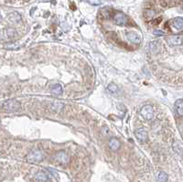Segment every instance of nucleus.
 <instances>
[{
    "label": "nucleus",
    "mask_w": 183,
    "mask_h": 182,
    "mask_svg": "<svg viewBox=\"0 0 183 182\" xmlns=\"http://www.w3.org/2000/svg\"><path fill=\"white\" fill-rule=\"evenodd\" d=\"M21 107V104L17 100H8L2 104V110L7 113H13L18 111Z\"/></svg>",
    "instance_id": "nucleus-1"
},
{
    "label": "nucleus",
    "mask_w": 183,
    "mask_h": 182,
    "mask_svg": "<svg viewBox=\"0 0 183 182\" xmlns=\"http://www.w3.org/2000/svg\"><path fill=\"white\" fill-rule=\"evenodd\" d=\"M26 159L27 162H30V163H38L42 161L43 155L40 150H32L27 155Z\"/></svg>",
    "instance_id": "nucleus-2"
},
{
    "label": "nucleus",
    "mask_w": 183,
    "mask_h": 182,
    "mask_svg": "<svg viewBox=\"0 0 183 182\" xmlns=\"http://www.w3.org/2000/svg\"><path fill=\"white\" fill-rule=\"evenodd\" d=\"M140 113H141L142 117L145 120H151L154 117V109L151 105L148 104L142 107Z\"/></svg>",
    "instance_id": "nucleus-3"
},
{
    "label": "nucleus",
    "mask_w": 183,
    "mask_h": 182,
    "mask_svg": "<svg viewBox=\"0 0 183 182\" xmlns=\"http://www.w3.org/2000/svg\"><path fill=\"white\" fill-rule=\"evenodd\" d=\"M135 136H136L137 139L141 143L147 142L148 138V134L147 130L143 129V128H138L135 131Z\"/></svg>",
    "instance_id": "nucleus-4"
},
{
    "label": "nucleus",
    "mask_w": 183,
    "mask_h": 182,
    "mask_svg": "<svg viewBox=\"0 0 183 182\" xmlns=\"http://www.w3.org/2000/svg\"><path fill=\"white\" fill-rule=\"evenodd\" d=\"M170 26H171V28L175 32L181 31L182 28H183V20H182V17H176V18H174V20H172L171 22H170Z\"/></svg>",
    "instance_id": "nucleus-5"
},
{
    "label": "nucleus",
    "mask_w": 183,
    "mask_h": 182,
    "mask_svg": "<svg viewBox=\"0 0 183 182\" xmlns=\"http://www.w3.org/2000/svg\"><path fill=\"white\" fill-rule=\"evenodd\" d=\"M114 21L117 26H124L127 24V16L124 15L122 12H117L115 13V15L114 16Z\"/></svg>",
    "instance_id": "nucleus-6"
},
{
    "label": "nucleus",
    "mask_w": 183,
    "mask_h": 182,
    "mask_svg": "<svg viewBox=\"0 0 183 182\" xmlns=\"http://www.w3.org/2000/svg\"><path fill=\"white\" fill-rule=\"evenodd\" d=\"M168 43L171 46H179L183 42V35H173L168 38Z\"/></svg>",
    "instance_id": "nucleus-7"
},
{
    "label": "nucleus",
    "mask_w": 183,
    "mask_h": 182,
    "mask_svg": "<svg viewBox=\"0 0 183 182\" xmlns=\"http://www.w3.org/2000/svg\"><path fill=\"white\" fill-rule=\"evenodd\" d=\"M127 40L134 43V44H139L141 42V37L140 35L137 32V31H129L127 34Z\"/></svg>",
    "instance_id": "nucleus-8"
},
{
    "label": "nucleus",
    "mask_w": 183,
    "mask_h": 182,
    "mask_svg": "<svg viewBox=\"0 0 183 182\" xmlns=\"http://www.w3.org/2000/svg\"><path fill=\"white\" fill-rule=\"evenodd\" d=\"M54 158L59 162V163H61V164H62V165H65V164H67V163L69 162V156L66 154L65 152H63V151H61V152H58L57 154L55 155V157H54Z\"/></svg>",
    "instance_id": "nucleus-9"
},
{
    "label": "nucleus",
    "mask_w": 183,
    "mask_h": 182,
    "mask_svg": "<svg viewBox=\"0 0 183 182\" xmlns=\"http://www.w3.org/2000/svg\"><path fill=\"white\" fill-rule=\"evenodd\" d=\"M149 49L153 54H157L158 52H159V51L161 49V45L158 41H152L149 44Z\"/></svg>",
    "instance_id": "nucleus-10"
},
{
    "label": "nucleus",
    "mask_w": 183,
    "mask_h": 182,
    "mask_svg": "<svg viewBox=\"0 0 183 182\" xmlns=\"http://www.w3.org/2000/svg\"><path fill=\"white\" fill-rule=\"evenodd\" d=\"M120 142L116 139V138H112L109 141V147L114 150V151H116L120 148Z\"/></svg>",
    "instance_id": "nucleus-11"
},
{
    "label": "nucleus",
    "mask_w": 183,
    "mask_h": 182,
    "mask_svg": "<svg viewBox=\"0 0 183 182\" xmlns=\"http://www.w3.org/2000/svg\"><path fill=\"white\" fill-rule=\"evenodd\" d=\"M175 109H176V111L179 116H183V101H182V99L177 100V102L175 103Z\"/></svg>",
    "instance_id": "nucleus-12"
},
{
    "label": "nucleus",
    "mask_w": 183,
    "mask_h": 182,
    "mask_svg": "<svg viewBox=\"0 0 183 182\" xmlns=\"http://www.w3.org/2000/svg\"><path fill=\"white\" fill-rule=\"evenodd\" d=\"M8 20L10 21H12V22H14V23H17V22H19L21 20V17L18 13L13 12V13H10L8 15Z\"/></svg>",
    "instance_id": "nucleus-13"
},
{
    "label": "nucleus",
    "mask_w": 183,
    "mask_h": 182,
    "mask_svg": "<svg viewBox=\"0 0 183 182\" xmlns=\"http://www.w3.org/2000/svg\"><path fill=\"white\" fill-rule=\"evenodd\" d=\"M35 178L38 181L45 182V181L49 180V176H48L45 172H38V173L35 175Z\"/></svg>",
    "instance_id": "nucleus-14"
},
{
    "label": "nucleus",
    "mask_w": 183,
    "mask_h": 182,
    "mask_svg": "<svg viewBox=\"0 0 183 182\" xmlns=\"http://www.w3.org/2000/svg\"><path fill=\"white\" fill-rule=\"evenodd\" d=\"M51 92L55 95H61L62 93V87L61 84H54L51 87Z\"/></svg>",
    "instance_id": "nucleus-15"
},
{
    "label": "nucleus",
    "mask_w": 183,
    "mask_h": 182,
    "mask_svg": "<svg viewBox=\"0 0 183 182\" xmlns=\"http://www.w3.org/2000/svg\"><path fill=\"white\" fill-rule=\"evenodd\" d=\"M158 180L159 182H167L168 179H169V176L167 173H165V172H163V171H159L158 173Z\"/></svg>",
    "instance_id": "nucleus-16"
},
{
    "label": "nucleus",
    "mask_w": 183,
    "mask_h": 182,
    "mask_svg": "<svg viewBox=\"0 0 183 182\" xmlns=\"http://www.w3.org/2000/svg\"><path fill=\"white\" fill-rule=\"evenodd\" d=\"M173 147H174V150L177 153H179V155L182 154V144L180 141H178V140L175 141L174 144H173Z\"/></svg>",
    "instance_id": "nucleus-17"
},
{
    "label": "nucleus",
    "mask_w": 183,
    "mask_h": 182,
    "mask_svg": "<svg viewBox=\"0 0 183 182\" xmlns=\"http://www.w3.org/2000/svg\"><path fill=\"white\" fill-rule=\"evenodd\" d=\"M63 107V104L60 102H55L51 104V109L56 112H61Z\"/></svg>",
    "instance_id": "nucleus-18"
},
{
    "label": "nucleus",
    "mask_w": 183,
    "mask_h": 182,
    "mask_svg": "<svg viewBox=\"0 0 183 182\" xmlns=\"http://www.w3.org/2000/svg\"><path fill=\"white\" fill-rule=\"evenodd\" d=\"M107 90H108L111 93H116L117 91H118V87H117L116 84L110 83V84L107 86Z\"/></svg>",
    "instance_id": "nucleus-19"
},
{
    "label": "nucleus",
    "mask_w": 183,
    "mask_h": 182,
    "mask_svg": "<svg viewBox=\"0 0 183 182\" xmlns=\"http://www.w3.org/2000/svg\"><path fill=\"white\" fill-rule=\"evenodd\" d=\"M7 36L8 37H14L15 35H16V31L13 30V28H7Z\"/></svg>",
    "instance_id": "nucleus-20"
},
{
    "label": "nucleus",
    "mask_w": 183,
    "mask_h": 182,
    "mask_svg": "<svg viewBox=\"0 0 183 182\" xmlns=\"http://www.w3.org/2000/svg\"><path fill=\"white\" fill-rule=\"evenodd\" d=\"M154 36H157V37L164 36V32L161 31V30H155L154 31Z\"/></svg>",
    "instance_id": "nucleus-21"
},
{
    "label": "nucleus",
    "mask_w": 183,
    "mask_h": 182,
    "mask_svg": "<svg viewBox=\"0 0 183 182\" xmlns=\"http://www.w3.org/2000/svg\"><path fill=\"white\" fill-rule=\"evenodd\" d=\"M89 3H91L92 5H99L100 4V1L99 0H88Z\"/></svg>",
    "instance_id": "nucleus-22"
},
{
    "label": "nucleus",
    "mask_w": 183,
    "mask_h": 182,
    "mask_svg": "<svg viewBox=\"0 0 183 182\" xmlns=\"http://www.w3.org/2000/svg\"><path fill=\"white\" fill-rule=\"evenodd\" d=\"M0 20H1V16H0Z\"/></svg>",
    "instance_id": "nucleus-23"
}]
</instances>
